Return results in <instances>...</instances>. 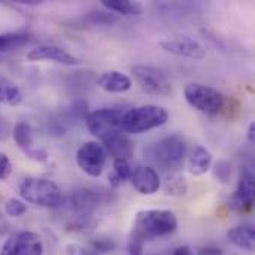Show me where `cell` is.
I'll return each mask as SVG.
<instances>
[{
  "label": "cell",
  "mask_w": 255,
  "mask_h": 255,
  "mask_svg": "<svg viewBox=\"0 0 255 255\" xmlns=\"http://www.w3.org/2000/svg\"><path fill=\"white\" fill-rule=\"evenodd\" d=\"M178 229V218L175 212L167 209H146L134 217L131 236L148 242L158 238L170 236Z\"/></svg>",
  "instance_id": "6da1fadb"
},
{
  "label": "cell",
  "mask_w": 255,
  "mask_h": 255,
  "mask_svg": "<svg viewBox=\"0 0 255 255\" xmlns=\"http://www.w3.org/2000/svg\"><path fill=\"white\" fill-rule=\"evenodd\" d=\"M187 154L185 140L178 136H167L145 149V157L166 172H176L182 167Z\"/></svg>",
  "instance_id": "7a4b0ae2"
},
{
  "label": "cell",
  "mask_w": 255,
  "mask_h": 255,
  "mask_svg": "<svg viewBox=\"0 0 255 255\" xmlns=\"http://www.w3.org/2000/svg\"><path fill=\"white\" fill-rule=\"evenodd\" d=\"M167 120H169V112L164 108L157 105H143L124 112L121 121V130L124 133L140 134L164 126Z\"/></svg>",
  "instance_id": "3957f363"
},
{
  "label": "cell",
  "mask_w": 255,
  "mask_h": 255,
  "mask_svg": "<svg viewBox=\"0 0 255 255\" xmlns=\"http://www.w3.org/2000/svg\"><path fill=\"white\" fill-rule=\"evenodd\" d=\"M19 196L24 202L40 208H57L63 203L60 187L45 178H25L19 185Z\"/></svg>",
  "instance_id": "277c9868"
},
{
  "label": "cell",
  "mask_w": 255,
  "mask_h": 255,
  "mask_svg": "<svg viewBox=\"0 0 255 255\" xmlns=\"http://www.w3.org/2000/svg\"><path fill=\"white\" fill-rule=\"evenodd\" d=\"M184 96L191 108L209 117L218 115L226 105V99L218 90L203 84H188Z\"/></svg>",
  "instance_id": "5b68a950"
},
{
  "label": "cell",
  "mask_w": 255,
  "mask_h": 255,
  "mask_svg": "<svg viewBox=\"0 0 255 255\" xmlns=\"http://www.w3.org/2000/svg\"><path fill=\"white\" fill-rule=\"evenodd\" d=\"M131 73L137 85L151 96H169L172 93V84L167 76L157 67L136 64L131 67Z\"/></svg>",
  "instance_id": "8992f818"
},
{
  "label": "cell",
  "mask_w": 255,
  "mask_h": 255,
  "mask_svg": "<svg viewBox=\"0 0 255 255\" xmlns=\"http://www.w3.org/2000/svg\"><path fill=\"white\" fill-rule=\"evenodd\" d=\"M124 112L121 109H97L85 117L88 131L100 140L120 131Z\"/></svg>",
  "instance_id": "52a82bcc"
},
{
  "label": "cell",
  "mask_w": 255,
  "mask_h": 255,
  "mask_svg": "<svg viewBox=\"0 0 255 255\" xmlns=\"http://www.w3.org/2000/svg\"><path fill=\"white\" fill-rule=\"evenodd\" d=\"M76 163L79 169L91 178H99L106 166V151L102 143L88 140L76 151Z\"/></svg>",
  "instance_id": "ba28073f"
},
{
  "label": "cell",
  "mask_w": 255,
  "mask_h": 255,
  "mask_svg": "<svg viewBox=\"0 0 255 255\" xmlns=\"http://www.w3.org/2000/svg\"><path fill=\"white\" fill-rule=\"evenodd\" d=\"M109 202H112V194H109V191H99L94 188H78L70 196V206L78 217L93 215L96 209Z\"/></svg>",
  "instance_id": "9c48e42d"
},
{
  "label": "cell",
  "mask_w": 255,
  "mask_h": 255,
  "mask_svg": "<svg viewBox=\"0 0 255 255\" xmlns=\"http://www.w3.org/2000/svg\"><path fill=\"white\" fill-rule=\"evenodd\" d=\"M43 242L34 232H18L1 247L0 255H42Z\"/></svg>",
  "instance_id": "30bf717a"
},
{
  "label": "cell",
  "mask_w": 255,
  "mask_h": 255,
  "mask_svg": "<svg viewBox=\"0 0 255 255\" xmlns=\"http://www.w3.org/2000/svg\"><path fill=\"white\" fill-rule=\"evenodd\" d=\"M12 136H13L16 145L19 146V149H22L28 158H31L34 161H40V163H45L48 160V151L43 148L34 146L33 128L28 123H25V121L16 123L15 127L12 128Z\"/></svg>",
  "instance_id": "8fae6325"
},
{
  "label": "cell",
  "mask_w": 255,
  "mask_h": 255,
  "mask_svg": "<svg viewBox=\"0 0 255 255\" xmlns=\"http://www.w3.org/2000/svg\"><path fill=\"white\" fill-rule=\"evenodd\" d=\"M254 206V173L250 167H245L236 193L232 197V208L238 212H251Z\"/></svg>",
  "instance_id": "7c38bea8"
},
{
  "label": "cell",
  "mask_w": 255,
  "mask_h": 255,
  "mask_svg": "<svg viewBox=\"0 0 255 255\" xmlns=\"http://www.w3.org/2000/svg\"><path fill=\"white\" fill-rule=\"evenodd\" d=\"M160 46L166 52H170L178 57H185V58H193V60H202L206 57L205 46L190 37L164 39L160 42Z\"/></svg>",
  "instance_id": "4fadbf2b"
},
{
  "label": "cell",
  "mask_w": 255,
  "mask_h": 255,
  "mask_svg": "<svg viewBox=\"0 0 255 255\" xmlns=\"http://www.w3.org/2000/svg\"><path fill=\"white\" fill-rule=\"evenodd\" d=\"M130 181L134 190L142 196H152L161 188V179L157 170L149 166H137L131 169Z\"/></svg>",
  "instance_id": "5bb4252c"
},
{
  "label": "cell",
  "mask_w": 255,
  "mask_h": 255,
  "mask_svg": "<svg viewBox=\"0 0 255 255\" xmlns=\"http://www.w3.org/2000/svg\"><path fill=\"white\" fill-rule=\"evenodd\" d=\"M27 60H30V61L51 60V61L63 64V66H78L81 63V60L78 57L72 55L70 52H67L63 48L54 46V45H43V46H37V48L31 49L27 54Z\"/></svg>",
  "instance_id": "9a60e30c"
},
{
  "label": "cell",
  "mask_w": 255,
  "mask_h": 255,
  "mask_svg": "<svg viewBox=\"0 0 255 255\" xmlns=\"http://www.w3.org/2000/svg\"><path fill=\"white\" fill-rule=\"evenodd\" d=\"M102 146L115 160L120 158V160H127L128 161L134 154V143L123 130L102 139Z\"/></svg>",
  "instance_id": "2e32d148"
},
{
  "label": "cell",
  "mask_w": 255,
  "mask_h": 255,
  "mask_svg": "<svg viewBox=\"0 0 255 255\" xmlns=\"http://www.w3.org/2000/svg\"><path fill=\"white\" fill-rule=\"evenodd\" d=\"M99 85H100V88H103L108 93L121 94V93L128 91L131 88L133 82H131L130 76H127L118 70H109V72H105L99 78Z\"/></svg>",
  "instance_id": "e0dca14e"
},
{
  "label": "cell",
  "mask_w": 255,
  "mask_h": 255,
  "mask_svg": "<svg viewBox=\"0 0 255 255\" xmlns=\"http://www.w3.org/2000/svg\"><path fill=\"white\" fill-rule=\"evenodd\" d=\"M212 166V154L209 149H206L202 145L194 146L190 160H188V170L194 176H202L206 172H209Z\"/></svg>",
  "instance_id": "ac0fdd59"
},
{
  "label": "cell",
  "mask_w": 255,
  "mask_h": 255,
  "mask_svg": "<svg viewBox=\"0 0 255 255\" xmlns=\"http://www.w3.org/2000/svg\"><path fill=\"white\" fill-rule=\"evenodd\" d=\"M227 239L239 250H244L247 253H254L255 230L251 226H241V227L230 229L227 232Z\"/></svg>",
  "instance_id": "d6986e66"
},
{
  "label": "cell",
  "mask_w": 255,
  "mask_h": 255,
  "mask_svg": "<svg viewBox=\"0 0 255 255\" xmlns=\"http://www.w3.org/2000/svg\"><path fill=\"white\" fill-rule=\"evenodd\" d=\"M102 6L108 9L109 12H117L126 16H133V15H140L143 12V7L130 0H103Z\"/></svg>",
  "instance_id": "ffe728a7"
},
{
  "label": "cell",
  "mask_w": 255,
  "mask_h": 255,
  "mask_svg": "<svg viewBox=\"0 0 255 255\" xmlns=\"http://www.w3.org/2000/svg\"><path fill=\"white\" fill-rule=\"evenodd\" d=\"M22 102V93L12 81L4 76H0V103L9 106H18Z\"/></svg>",
  "instance_id": "44dd1931"
},
{
  "label": "cell",
  "mask_w": 255,
  "mask_h": 255,
  "mask_svg": "<svg viewBox=\"0 0 255 255\" xmlns=\"http://www.w3.org/2000/svg\"><path fill=\"white\" fill-rule=\"evenodd\" d=\"M31 42L28 33H1L0 34V52H12L18 48H22Z\"/></svg>",
  "instance_id": "7402d4cb"
},
{
  "label": "cell",
  "mask_w": 255,
  "mask_h": 255,
  "mask_svg": "<svg viewBox=\"0 0 255 255\" xmlns=\"http://www.w3.org/2000/svg\"><path fill=\"white\" fill-rule=\"evenodd\" d=\"M131 176V167L127 160H114V172L109 175V184L112 188H120Z\"/></svg>",
  "instance_id": "603a6c76"
},
{
  "label": "cell",
  "mask_w": 255,
  "mask_h": 255,
  "mask_svg": "<svg viewBox=\"0 0 255 255\" xmlns=\"http://www.w3.org/2000/svg\"><path fill=\"white\" fill-rule=\"evenodd\" d=\"M163 191L166 196H170V197H184L188 191V185H187V181L184 179V176L170 173V175H167V178L163 184Z\"/></svg>",
  "instance_id": "cb8c5ba5"
},
{
  "label": "cell",
  "mask_w": 255,
  "mask_h": 255,
  "mask_svg": "<svg viewBox=\"0 0 255 255\" xmlns=\"http://www.w3.org/2000/svg\"><path fill=\"white\" fill-rule=\"evenodd\" d=\"M96 227H97V220L93 215H81V217H76V220L67 226V230L87 235V233L94 232Z\"/></svg>",
  "instance_id": "d4e9b609"
},
{
  "label": "cell",
  "mask_w": 255,
  "mask_h": 255,
  "mask_svg": "<svg viewBox=\"0 0 255 255\" xmlns=\"http://www.w3.org/2000/svg\"><path fill=\"white\" fill-rule=\"evenodd\" d=\"M4 214L10 218H19L24 214H27V205H25V202L12 197V199L6 200V203H4Z\"/></svg>",
  "instance_id": "484cf974"
},
{
  "label": "cell",
  "mask_w": 255,
  "mask_h": 255,
  "mask_svg": "<svg viewBox=\"0 0 255 255\" xmlns=\"http://www.w3.org/2000/svg\"><path fill=\"white\" fill-rule=\"evenodd\" d=\"M91 248H93L94 254H108V253H112L117 248V244L112 239L102 236V238H97V239L91 241Z\"/></svg>",
  "instance_id": "4316f807"
},
{
  "label": "cell",
  "mask_w": 255,
  "mask_h": 255,
  "mask_svg": "<svg viewBox=\"0 0 255 255\" xmlns=\"http://www.w3.org/2000/svg\"><path fill=\"white\" fill-rule=\"evenodd\" d=\"M214 175L215 178L223 182V184H227L232 178V164L226 160H221L215 164L214 167Z\"/></svg>",
  "instance_id": "83f0119b"
},
{
  "label": "cell",
  "mask_w": 255,
  "mask_h": 255,
  "mask_svg": "<svg viewBox=\"0 0 255 255\" xmlns=\"http://www.w3.org/2000/svg\"><path fill=\"white\" fill-rule=\"evenodd\" d=\"M88 21L94 25H106L115 22L117 18L109 12H91L88 15Z\"/></svg>",
  "instance_id": "f1b7e54d"
},
{
  "label": "cell",
  "mask_w": 255,
  "mask_h": 255,
  "mask_svg": "<svg viewBox=\"0 0 255 255\" xmlns=\"http://www.w3.org/2000/svg\"><path fill=\"white\" fill-rule=\"evenodd\" d=\"M12 173V163L9 157L0 152V181H6Z\"/></svg>",
  "instance_id": "f546056e"
},
{
  "label": "cell",
  "mask_w": 255,
  "mask_h": 255,
  "mask_svg": "<svg viewBox=\"0 0 255 255\" xmlns=\"http://www.w3.org/2000/svg\"><path fill=\"white\" fill-rule=\"evenodd\" d=\"M143 245L145 242L131 236L128 242V255H143Z\"/></svg>",
  "instance_id": "4dcf8cb0"
},
{
  "label": "cell",
  "mask_w": 255,
  "mask_h": 255,
  "mask_svg": "<svg viewBox=\"0 0 255 255\" xmlns=\"http://www.w3.org/2000/svg\"><path fill=\"white\" fill-rule=\"evenodd\" d=\"M10 133H12L10 123L7 121V118H4L3 115H0V140H6Z\"/></svg>",
  "instance_id": "1f68e13d"
},
{
  "label": "cell",
  "mask_w": 255,
  "mask_h": 255,
  "mask_svg": "<svg viewBox=\"0 0 255 255\" xmlns=\"http://www.w3.org/2000/svg\"><path fill=\"white\" fill-rule=\"evenodd\" d=\"M67 254L69 255H97L94 254L93 251H88L87 248H84L82 245H76V244H72L67 247Z\"/></svg>",
  "instance_id": "d6a6232c"
},
{
  "label": "cell",
  "mask_w": 255,
  "mask_h": 255,
  "mask_svg": "<svg viewBox=\"0 0 255 255\" xmlns=\"http://www.w3.org/2000/svg\"><path fill=\"white\" fill-rule=\"evenodd\" d=\"M199 255H224V251L217 247H206L199 251Z\"/></svg>",
  "instance_id": "836d02e7"
},
{
  "label": "cell",
  "mask_w": 255,
  "mask_h": 255,
  "mask_svg": "<svg viewBox=\"0 0 255 255\" xmlns=\"http://www.w3.org/2000/svg\"><path fill=\"white\" fill-rule=\"evenodd\" d=\"M247 137H248V140L251 142V143H254L255 140V123H250V126H248V130H247Z\"/></svg>",
  "instance_id": "e575fe53"
}]
</instances>
